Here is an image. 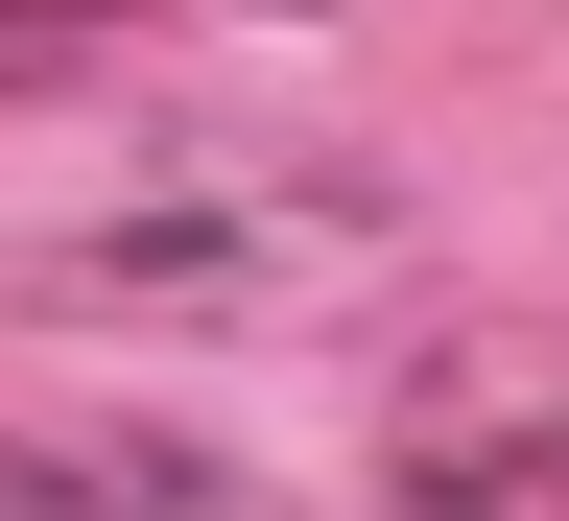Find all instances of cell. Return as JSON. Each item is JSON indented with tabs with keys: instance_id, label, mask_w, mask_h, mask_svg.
Returning <instances> with one entry per match:
<instances>
[{
	"instance_id": "cell-1",
	"label": "cell",
	"mask_w": 569,
	"mask_h": 521,
	"mask_svg": "<svg viewBox=\"0 0 569 521\" xmlns=\"http://www.w3.org/2000/svg\"><path fill=\"white\" fill-rule=\"evenodd\" d=\"M403 261V213L356 167H142L119 213H71L24 261L48 309H119V332H309Z\"/></svg>"
},
{
	"instance_id": "cell-2",
	"label": "cell",
	"mask_w": 569,
	"mask_h": 521,
	"mask_svg": "<svg viewBox=\"0 0 569 521\" xmlns=\"http://www.w3.org/2000/svg\"><path fill=\"white\" fill-rule=\"evenodd\" d=\"M380 521H569V332H451L380 403Z\"/></svg>"
},
{
	"instance_id": "cell-3",
	"label": "cell",
	"mask_w": 569,
	"mask_h": 521,
	"mask_svg": "<svg viewBox=\"0 0 569 521\" xmlns=\"http://www.w3.org/2000/svg\"><path fill=\"white\" fill-rule=\"evenodd\" d=\"M0 521H309V498L190 427H0Z\"/></svg>"
},
{
	"instance_id": "cell-4",
	"label": "cell",
	"mask_w": 569,
	"mask_h": 521,
	"mask_svg": "<svg viewBox=\"0 0 569 521\" xmlns=\"http://www.w3.org/2000/svg\"><path fill=\"white\" fill-rule=\"evenodd\" d=\"M167 0H0V96H71L96 48H142Z\"/></svg>"
}]
</instances>
